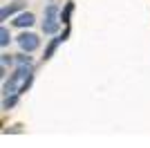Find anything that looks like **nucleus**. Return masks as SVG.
<instances>
[{
    "instance_id": "nucleus-1",
    "label": "nucleus",
    "mask_w": 150,
    "mask_h": 148,
    "mask_svg": "<svg viewBox=\"0 0 150 148\" xmlns=\"http://www.w3.org/2000/svg\"><path fill=\"white\" fill-rule=\"evenodd\" d=\"M16 43H18L20 52H36L38 47H40V38L34 34V31H23L18 38H16Z\"/></svg>"
},
{
    "instance_id": "nucleus-2",
    "label": "nucleus",
    "mask_w": 150,
    "mask_h": 148,
    "mask_svg": "<svg viewBox=\"0 0 150 148\" xmlns=\"http://www.w3.org/2000/svg\"><path fill=\"white\" fill-rule=\"evenodd\" d=\"M23 9H25V2H23V0L9 2V5H5L2 9H0V20H7V18H11V16H18Z\"/></svg>"
},
{
    "instance_id": "nucleus-3",
    "label": "nucleus",
    "mask_w": 150,
    "mask_h": 148,
    "mask_svg": "<svg viewBox=\"0 0 150 148\" xmlns=\"http://www.w3.org/2000/svg\"><path fill=\"white\" fill-rule=\"evenodd\" d=\"M36 23V16L31 11H20L18 16H13L11 25L13 27H18V29H25V27H31V25Z\"/></svg>"
},
{
    "instance_id": "nucleus-4",
    "label": "nucleus",
    "mask_w": 150,
    "mask_h": 148,
    "mask_svg": "<svg viewBox=\"0 0 150 148\" xmlns=\"http://www.w3.org/2000/svg\"><path fill=\"white\" fill-rule=\"evenodd\" d=\"M40 29H43V34H47V36H56L58 29H61V18H47V16H43Z\"/></svg>"
},
{
    "instance_id": "nucleus-5",
    "label": "nucleus",
    "mask_w": 150,
    "mask_h": 148,
    "mask_svg": "<svg viewBox=\"0 0 150 148\" xmlns=\"http://www.w3.org/2000/svg\"><path fill=\"white\" fill-rule=\"evenodd\" d=\"M63 41H65V38H63V34H56V36L52 38L50 43L45 45V52H43V58H45V61H50L52 56H54V52H56V47H58V45L63 43Z\"/></svg>"
},
{
    "instance_id": "nucleus-6",
    "label": "nucleus",
    "mask_w": 150,
    "mask_h": 148,
    "mask_svg": "<svg viewBox=\"0 0 150 148\" xmlns=\"http://www.w3.org/2000/svg\"><path fill=\"white\" fill-rule=\"evenodd\" d=\"M72 11H74V2L69 0V2H65V7L61 9V23H63V25H69V18H72Z\"/></svg>"
},
{
    "instance_id": "nucleus-7",
    "label": "nucleus",
    "mask_w": 150,
    "mask_h": 148,
    "mask_svg": "<svg viewBox=\"0 0 150 148\" xmlns=\"http://www.w3.org/2000/svg\"><path fill=\"white\" fill-rule=\"evenodd\" d=\"M43 16H47V18H61V9H58V5L50 2V5L43 9Z\"/></svg>"
},
{
    "instance_id": "nucleus-8",
    "label": "nucleus",
    "mask_w": 150,
    "mask_h": 148,
    "mask_svg": "<svg viewBox=\"0 0 150 148\" xmlns=\"http://www.w3.org/2000/svg\"><path fill=\"white\" fill-rule=\"evenodd\" d=\"M9 43H11V34H9V29L2 25V27H0V47H9Z\"/></svg>"
},
{
    "instance_id": "nucleus-9",
    "label": "nucleus",
    "mask_w": 150,
    "mask_h": 148,
    "mask_svg": "<svg viewBox=\"0 0 150 148\" xmlns=\"http://www.w3.org/2000/svg\"><path fill=\"white\" fill-rule=\"evenodd\" d=\"M16 103H18V94H7L2 99V110H11Z\"/></svg>"
},
{
    "instance_id": "nucleus-10",
    "label": "nucleus",
    "mask_w": 150,
    "mask_h": 148,
    "mask_svg": "<svg viewBox=\"0 0 150 148\" xmlns=\"http://www.w3.org/2000/svg\"><path fill=\"white\" fill-rule=\"evenodd\" d=\"M16 63L18 65H34V58L29 56V52H20V54H16Z\"/></svg>"
},
{
    "instance_id": "nucleus-11",
    "label": "nucleus",
    "mask_w": 150,
    "mask_h": 148,
    "mask_svg": "<svg viewBox=\"0 0 150 148\" xmlns=\"http://www.w3.org/2000/svg\"><path fill=\"white\" fill-rule=\"evenodd\" d=\"M13 63H16V56H11V54L5 52V54H2V65L7 68V65H13Z\"/></svg>"
},
{
    "instance_id": "nucleus-12",
    "label": "nucleus",
    "mask_w": 150,
    "mask_h": 148,
    "mask_svg": "<svg viewBox=\"0 0 150 148\" xmlns=\"http://www.w3.org/2000/svg\"><path fill=\"white\" fill-rule=\"evenodd\" d=\"M0 79H2V81L7 79V68H5V65H2V68H0Z\"/></svg>"
},
{
    "instance_id": "nucleus-13",
    "label": "nucleus",
    "mask_w": 150,
    "mask_h": 148,
    "mask_svg": "<svg viewBox=\"0 0 150 148\" xmlns=\"http://www.w3.org/2000/svg\"><path fill=\"white\" fill-rule=\"evenodd\" d=\"M5 132H20V126H13V128H5Z\"/></svg>"
}]
</instances>
